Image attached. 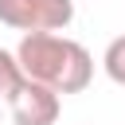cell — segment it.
<instances>
[{
    "instance_id": "cell-1",
    "label": "cell",
    "mask_w": 125,
    "mask_h": 125,
    "mask_svg": "<svg viewBox=\"0 0 125 125\" xmlns=\"http://www.w3.org/2000/svg\"><path fill=\"white\" fill-rule=\"evenodd\" d=\"M16 62L27 82H39L55 94H82L94 78V59L78 39H66L59 31L23 35L16 47Z\"/></svg>"
},
{
    "instance_id": "cell-2",
    "label": "cell",
    "mask_w": 125,
    "mask_h": 125,
    "mask_svg": "<svg viewBox=\"0 0 125 125\" xmlns=\"http://www.w3.org/2000/svg\"><path fill=\"white\" fill-rule=\"evenodd\" d=\"M74 20V0H0V23L39 35V31H62Z\"/></svg>"
},
{
    "instance_id": "cell-3",
    "label": "cell",
    "mask_w": 125,
    "mask_h": 125,
    "mask_svg": "<svg viewBox=\"0 0 125 125\" xmlns=\"http://www.w3.org/2000/svg\"><path fill=\"white\" fill-rule=\"evenodd\" d=\"M8 109H12V121H16V125H55L62 102H59L55 90H47V86L23 78L20 90L8 98Z\"/></svg>"
},
{
    "instance_id": "cell-4",
    "label": "cell",
    "mask_w": 125,
    "mask_h": 125,
    "mask_svg": "<svg viewBox=\"0 0 125 125\" xmlns=\"http://www.w3.org/2000/svg\"><path fill=\"white\" fill-rule=\"evenodd\" d=\"M20 82H23V70H20V62H16V55L0 47V98L8 102V98L20 90Z\"/></svg>"
},
{
    "instance_id": "cell-5",
    "label": "cell",
    "mask_w": 125,
    "mask_h": 125,
    "mask_svg": "<svg viewBox=\"0 0 125 125\" xmlns=\"http://www.w3.org/2000/svg\"><path fill=\"white\" fill-rule=\"evenodd\" d=\"M102 66H105V74H109V82H117V86H125V35H117V39H109V47H105V55H102Z\"/></svg>"
}]
</instances>
